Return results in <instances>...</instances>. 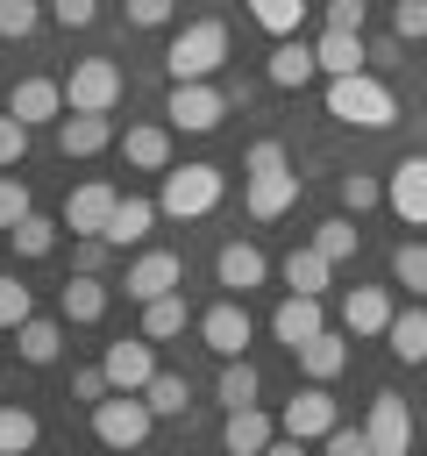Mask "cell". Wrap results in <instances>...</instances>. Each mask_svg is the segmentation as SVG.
<instances>
[{
	"label": "cell",
	"instance_id": "bcb514c9",
	"mask_svg": "<svg viewBox=\"0 0 427 456\" xmlns=\"http://www.w3.org/2000/svg\"><path fill=\"white\" fill-rule=\"evenodd\" d=\"M320 449H327V456H370V435H363V428H342V420H334V428L320 435Z\"/></svg>",
	"mask_w": 427,
	"mask_h": 456
},
{
	"label": "cell",
	"instance_id": "4fadbf2b",
	"mask_svg": "<svg viewBox=\"0 0 427 456\" xmlns=\"http://www.w3.org/2000/svg\"><path fill=\"white\" fill-rule=\"evenodd\" d=\"M185 285V256L178 249H142L135 264H128V278H121V292L142 306V299H157V292H178Z\"/></svg>",
	"mask_w": 427,
	"mask_h": 456
},
{
	"label": "cell",
	"instance_id": "f907efd6",
	"mask_svg": "<svg viewBox=\"0 0 427 456\" xmlns=\"http://www.w3.org/2000/svg\"><path fill=\"white\" fill-rule=\"evenodd\" d=\"M363 43H370V36H363ZM370 64H377V71L406 64V36H377V43H370Z\"/></svg>",
	"mask_w": 427,
	"mask_h": 456
},
{
	"label": "cell",
	"instance_id": "f35d334b",
	"mask_svg": "<svg viewBox=\"0 0 427 456\" xmlns=\"http://www.w3.org/2000/svg\"><path fill=\"white\" fill-rule=\"evenodd\" d=\"M43 14H50V0H0V36L21 43V36H36Z\"/></svg>",
	"mask_w": 427,
	"mask_h": 456
},
{
	"label": "cell",
	"instance_id": "e0dca14e",
	"mask_svg": "<svg viewBox=\"0 0 427 456\" xmlns=\"http://www.w3.org/2000/svg\"><path fill=\"white\" fill-rule=\"evenodd\" d=\"M320 328H327V306H320V292H285V299H278V314H270V335H278L285 349L313 342Z\"/></svg>",
	"mask_w": 427,
	"mask_h": 456
},
{
	"label": "cell",
	"instance_id": "9a60e30c",
	"mask_svg": "<svg viewBox=\"0 0 427 456\" xmlns=\"http://www.w3.org/2000/svg\"><path fill=\"white\" fill-rule=\"evenodd\" d=\"M263 278H270V256H263L256 242H221V249H214V285H228L235 299H249Z\"/></svg>",
	"mask_w": 427,
	"mask_h": 456
},
{
	"label": "cell",
	"instance_id": "9c48e42d",
	"mask_svg": "<svg viewBox=\"0 0 427 456\" xmlns=\"http://www.w3.org/2000/svg\"><path fill=\"white\" fill-rule=\"evenodd\" d=\"M363 435H370V456H406V449H413V413H406V399H399V392H370Z\"/></svg>",
	"mask_w": 427,
	"mask_h": 456
},
{
	"label": "cell",
	"instance_id": "681fc988",
	"mask_svg": "<svg viewBox=\"0 0 427 456\" xmlns=\"http://www.w3.org/2000/svg\"><path fill=\"white\" fill-rule=\"evenodd\" d=\"M178 14V0H128V28H164Z\"/></svg>",
	"mask_w": 427,
	"mask_h": 456
},
{
	"label": "cell",
	"instance_id": "603a6c76",
	"mask_svg": "<svg viewBox=\"0 0 427 456\" xmlns=\"http://www.w3.org/2000/svg\"><path fill=\"white\" fill-rule=\"evenodd\" d=\"M135 171H171V121H135V128H121V142H114Z\"/></svg>",
	"mask_w": 427,
	"mask_h": 456
},
{
	"label": "cell",
	"instance_id": "cb8c5ba5",
	"mask_svg": "<svg viewBox=\"0 0 427 456\" xmlns=\"http://www.w3.org/2000/svg\"><path fill=\"white\" fill-rule=\"evenodd\" d=\"M391 314H399V306H391L384 285H349V299H342V328H349V335H384Z\"/></svg>",
	"mask_w": 427,
	"mask_h": 456
},
{
	"label": "cell",
	"instance_id": "7402d4cb",
	"mask_svg": "<svg viewBox=\"0 0 427 456\" xmlns=\"http://www.w3.org/2000/svg\"><path fill=\"white\" fill-rule=\"evenodd\" d=\"M7 107H14L28 128H50V121H64V78H21V86L7 93Z\"/></svg>",
	"mask_w": 427,
	"mask_h": 456
},
{
	"label": "cell",
	"instance_id": "f6af8a7d",
	"mask_svg": "<svg viewBox=\"0 0 427 456\" xmlns=\"http://www.w3.org/2000/svg\"><path fill=\"white\" fill-rule=\"evenodd\" d=\"M114 392V378H107V363H85V370H71V399H85V406H100Z\"/></svg>",
	"mask_w": 427,
	"mask_h": 456
},
{
	"label": "cell",
	"instance_id": "f1b7e54d",
	"mask_svg": "<svg viewBox=\"0 0 427 456\" xmlns=\"http://www.w3.org/2000/svg\"><path fill=\"white\" fill-rule=\"evenodd\" d=\"M57 228H64V221H50V214H36V207H28V214L7 228V249L36 264V256H50V249H57Z\"/></svg>",
	"mask_w": 427,
	"mask_h": 456
},
{
	"label": "cell",
	"instance_id": "277c9868",
	"mask_svg": "<svg viewBox=\"0 0 427 456\" xmlns=\"http://www.w3.org/2000/svg\"><path fill=\"white\" fill-rule=\"evenodd\" d=\"M228 93L214 86V78H171V93H164V121L171 128H185V135H214L221 121H228Z\"/></svg>",
	"mask_w": 427,
	"mask_h": 456
},
{
	"label": "cell",
	"instance_id": "7a4b0ae2",
	"mask_svg": "<svg viewBox=\"0 0 427 456\" xmlns=\"http://www.w3.org/2000/svg\"><path fill=\"white\" fill-rule=\"evenodd\" d=\"M221 64H228V21H214V14L185 21L171 36V50H164V71L171 78H214Z\"/></svg>",
	"mask_w": 427,
	"mask_h": 456
},
{
	"label": "cell",
	"instance_id": "1f68e13d",
	"mask_svg": "<svg viewBox=\"0 0 427 456\" xmlns=\"http://www.w3.org/2000/svg\"><path fill=\"white\" fill-rule=\"evenodd\" d=\"M142 399H149V413H157V420H185V406H192V385H185L178 370H157V378L142 385Z\"/></svg>",
	"mask_w": 427,
	"mask_h": 456
},
{
	"label": "cell",
	"instance_id": "836d02e7",
	"mask_svg": "<svg viewBox=\"0 0 427 456\" xmlns=\"http://www.w3.org/2000/svg\"><path fill=\"white\" fill-rule=\"evenodd\" d=\"M356 242H363V228H356V214H327V221L313 228V249H320L327 264H342V256H356Z\"/></svg>",
	"mask_w": 427,
	"mask_h": 456
},
{
	"label": "cell",
	"instance_id": "d590c367",
	"mask_svg": "<svg viewBox=\"0 0 427 456\" xmlns=\"http://www.w3.org/2000/svg\"><path fill=\"white\" fill-rule=\"evenodd\" d=\"M391 285H406L413 299H427V242H420V235L391 249Z\"/></svg>",
	"mask_w": 427,
	"mask_h": 456
},
{
	"label": "cell",
	"instance_id": "e575fe53",
	"mask_svg": "<svg viewBox=\"0 0 427 456\" xmlns=\"http://www.w3.org/2000/svg\"><path fill=\"white\" fill-rule=\"evenodd\" d=\"M327 271H334V264H327L313 242H299V249L285 256V285H292V292H327Z\"/></svg>",
	"mask_w": 427,
	"mask_h": 456
},
{
	"label": "cell",
	"instance_id": "3957f363",
	"mask_svg": "<svg viewBox=\"0 0 427 456\" xmlns=\"http://www.w3.org/2000/svg\"><path fill=\"white\" fill-rule=\"evenodd\" d=\"M221 192H228L221 164H171V171H164L157 207H164L171 221H199V214H214V207H221Z\"/></svg>",
	"mask_w": 427,
	"mask_h": 456
},
{
	"label": "cell",
	"instance_id": "7bdbcfd3",
	"mask_svg": "<svg viewBox=\"0 0 427 456\" xmlns=\"http://www.w3.org/2000/svg\"><path fill=\"white\" fill-rule=\"evenodd\" d=\"M107 264H114V242L107 235H71V271H100L107 278Z\"/></svg>",
	"mask_w": 427,
	"mask_h": 456
},
{
	"label": "cell",
	"instance_id": "f546056e",
	"mask_svg": "<svg viewBox=\"0 0 427 456\" xmlns=\"http://www.w3.org/2000/svg\"><path fill=\"white\" fill-rule=\"evenodd\" d=\"M256 392H263V378H256V363H249V356H221V378H214V399H221V406H256Z\"/></svg>",
	"mask_w": 427,
	"mask_h": 456
},
{
	"label": "cell",
	"instance_id": "2e32d148",
	"mask_svg": "<svg viewBox=\"0 0 427 456\" xmlns=\"http://www.w3.org/2000/svg\"><path fill=\"white\" fill-rule=\"evenodd\" d=\"M292 200H299V171L292 164L285 171H249V185H242L249 221H278V214H292Z\"/></svg>",
	"mask_w": 427,
	"mask_h": 456
},
{
	"label": "cell",
	"instance_id": "ee69618b",
	"mask_svg": "<svg viewBox=\"0 0 427 456\" xmlns=\"http://www.w3.org/2000/svg\"><path fill=\"white\" fill-rule=\"evenodd\" d=\"M285 164H292V157H285L278 135H256V142L242 150V178H249V171H285Z\"/></svg>",
	"mask_w": 427,
	"mask_h": 456
},
{
	"label": "cell",
	"instance_id": "52a82bcc",
	"mask_svg": "<svg viewBox=\"0 0 427 456\" xmlns=\"http://www.w3.org/2000/svg\"><path fill=\"white\" fill-rule=\"evenodd\" d=\"M384 207L406 221V228H427V150H406L384 178Z\"/></svg>",
	"mask_w": 427,
	"mask_h": 456
},
{
	"label": "cell",
	"instance_id": "c3c4849f",
	"mask_svg": "<svg viewBox=\"0 0 427 456\" xmlns=\"http://www.w3.org/2000/svg\"><path fill=\"white\" fill-rule=\"evenodd\" d=\"M50 21L57 28H93L100 21V0H50Z\"/></svg>",
	"mask_w": 427,
	"mask_h": 456
},
{
	"label": "cell",
	"instance_id": "ab89813d",
	"mask_svg": "<svg viewBox=\"0 0 427 456\" xmlns=\"http://www.w3.org/2000/svg\"><path fill=\"white\" fill-rule=\"evenodd\" d=\"M36 314V299H28V285L14 278V271H0V335H14L21 321Z\"/></svg>",
	"mask_w": 427,
	"mask_h": 456
},
{
	"label": "cell",
	"instance_id": "816d5d0a",
	"mask_svg": "<svg viewBox=\"0 0 427 456\" xmlns=\"http://www.w3.org/2000/svg\"><path fill=\"white\" fill-rule=\"evenodd\" d=\"M363 0H327V28H363Z\"/></svg>",
	"mask_w": 427,
	"mask_h": 456
},
{
	"label": "cell",
	"instance_id": "6da1fadb",
	"mask_svg": "<svg viewBox=\"0 0 427 456\" xmlns=\"http://www.w3.org/2000/svg\"><path fill=\"white\" fill-rule=\"evenodd\" d=\"M327 114L342 128H391L399 121V100L377 71H349V78H327Z\"/></svg>",
	"mask_w": 427,
	"mask_h": 456
},
{
	"label": "cell",
	"instance_id": "ba28073f",
	"mask_svg": "<svg viewBox=\"0 0 427 456\" xmlns=\"http://www.w3.org/2000/svg\"><path fill=\"white\" fill-rule=\"evenodd\" d=\"M249 335H256V321H249V306H242L235 292L199 314V342H206L214 356H249Z\"/></svg>",
	"mask_w": 427,
	"mask_h": 456
},
{
	"label": "cell",
	"instance_id": "7c38bea8",
	"mask_svg": "<svg viewBox=\"0 0 427 456\" xmlns=\"http://www.w3.org/2000/svg\"><path fill=\"white\" fill-rule=\"evenodd\" d=\"M114 207H121V192H114L107 178H85V185L64 192V228H71V235H107Z\"/></svg>",
	"mask_w": 427,
	"mask_h": 456
},
{
	"label": "cell",
	"instance_id": "83f0119b",
	"mask_svg": "<svg viewBox=\"0 0 427 456\" xmlns=\"http://www.w3.org/2000/svg\"><path fill=\"white\" fill-rule=\"evenodd\" d=\"M185 321H192V306H185V285H178V292H157V299H142V335H149V342H171V335H185Z\"/></svg>",
	"mask_w": 427,
	"mask_h": 456
},
{
	"label": "cell",
	"instance_id": "7dc6e473",
	"mask_svg": "<svg viewBox=\"0 0 427 456\" xmlns=\"http://www.w3.org/2000/svg\"><path fill=\"white\" fill-rule=\"evenodd\" d=\"M391 36L420 43V36H427V0H399V7H391Z\"/></svg>",
	"mask_w": 427,
	"mask_h": 456
},
{
	"label": "cell",
	"instance_id": "b9f144b4",
	"mask_svg": "<svg viewBox=\"0 0 427 456\" xmlns=\"http://www.w3.org/2000/svg\"><path fill=\"white\" fill-rule=\"evenodd\" d=\"M28 207H36V200H28V178H21V171H0V235H7Z\"/></svg>",
	"mask_w": 427,
	"mask_h": 456
},
{
	"label": "cell",
	"instance_id": "30bf717a",
	"mask_svg": "<svg viewBox=\"0 0 427 456\" xmlns=\"http://www.w3.org/2000/svg\"><path fill=\"white\" fill-rule=\"evenodd\" d=\"M334 420H342V406L327 399V385H320V378H306V392H292V399H285V413H278V428H285V435H299V442H320Z\"/></svg>",
	"mask_w": 427,
	"mask_h": 456
},
{
	"label": "cell",
	"instance_id": "4316f807",
	"mask_svg": "<svg viewBox=\"0 0 427 456\" xmlns=\"http://www.w3.org/2000/svg\"><path fill=\"white\" fill-rule=\"evenodd\" d=\"M14 356H21V363H57V356H64V314H57V321L28 314V321L14 328Z\"/></svg>",
	"mask_w": 427,
	"mask_h": 456
},
{
	"label": "cell",
	"instance_id": "8992f818",
	"mask_svg": "<svg viewBox=\"0 0 427 456\" xmlns=\"http://www.w3.org/2000/svg\"><path fill=\"white\" fill-rule=\"evenodd\" d=\"M149 428H157V413H149L142 392H107V399L93 406V435H100L107 449H142Z\"/></svg>",
	"mask_w": 427,
	"mask_h": 456
},
{
	"label": "cell",
	"instance_id": "ac0fdd59",
	"mask_svg": "<svg viewBox=\"0 0 427 456\" xmlns=\"http://www.w3.org/2000/svg\"><path fill=\"white\" fill-rule=\"evenodd\" d=\"M313 57H320V78L370 71V43H363V28H320V36H313Z\"/></svg>",
	"mask_w": 427,
	"mask_h": 456
},
{
	"label": "cell",
	"instance_id": "60d3db41",
	"mask_svg": "<svg viewBox=\"0 0 427 456\" xmlns=\"http://www.w3.org/2000/svg\"><path fill=\"white\" fill-rule=\"evenodd\" d=\"M28 135H36V128H28L14 107H0V171H14V164L28 157Z\"/></svg>",
	"mask_w": 427,
	"mask_h": 456
},
{
	"label": "cell",
	"instance_id": "5bb4252c",
	"mask_svg": "<svg viewBox=\"0 0 427 456\" xmlns=\"http://www.w3.org/2000/svg\"><path fill=\"white\" fill-rule=\"evenodd\" d=\"M107 378H114V392H142L149 378H157V342L135 328V335H121V342H107Z\"/></svg>",
	"mask_w": 427,
	"mask_h": 456
},
{
	"label": "cell",
	"instance_id": "74e56055",
	"mask_svg": "<svg viewBox=\"0 0 427 456\" xmlns=\"http://www.w3.org/2000/svg\"><path fill=\"white\" fill-rule=\"evenodd\" d=\"M342 214H370V207H384V178H370V171H342Z\"/></svg>",
	"mask_w": 427,
	"mask_h": 456
},
{
	"label": "cell",
	"instance_id": "4dcf8cb0",
	"mask_svg": "<svg viewBox=\"0 0 427 456\" xmlns=\"http://www.w3.org/2000/svg\"><path fill=\"white\" fill-rule=\"evenodd\" d=\"M384 342H391V356H399V363H427V306H406V314H391Z\"/></svg>",
	"mask_w": 427,
	"mask_h": 456
},
{
	"label": "cell",
	"instance_id": "ffe728a7",
	"mask_svg": "<svg viewBox=\"0 0 427 456\" xmlns=\"http://www.w3.org/2000/svg\"><path fill=\"white\" fill-rule=\"evenodd\" d=\"M270 442H278V420L263 406H228V420H221V449L228 456H263Z\"/></svg>",
	"mask_w": 427,
	"mask_h": 456
},
{
	"label": "cell",
	"instance_id": "5b68a950",
	"mask_svg": "<svg viewBox=\"0 0 427 456\" xmlns=\"http://www.w3.org/2000/svg\"><path fill=\"white\" fill-rule=\"evenodd\" d=\"M121 93H128V78H121L114 57H78V64L64 71V114H71V107H78V114H114Z\"/></svg>",
	"mask_w": 427,
	"mask_h": 456
},
{
	"label": "cell",
	"instance_id": "8fae6325",
	"mask_svg": "<svg viewBox=\"0 0 427 456\" xmlns=\"http://www.w3.org/2000/svg\"><path fill=\"white\" fill-rule=\"evenodd\" d=\"M263 78H270L278 93H306V86L320 78L313 43H306V36H278V43H270V57H263Z\"/></svg>",
	"mask_w": 427,
	"mask_h": 456
},
{
	"label": "cell",
	"instance_id": "8d00e7d4",
	"mask_svg": "<svg viewBox=\"0 0 427 456\" xmlns=\"http://www.w3.org/2000/svg\"><path fill=\"white\" fill-rule=\"evenodd\" d=\"M306 7H313V0H249V21H256V28H270V36H299Z\"/></svg>",
	"mask_w": 427,
	"mask_h": 456
},
{
	"label": "cell",
	"instance_id": "d6a6232c",
	"mask_svg": "<svg viewBox=\"0 0 427 456\" xmlns=\"http://www.w3.org/2000/svg\"><path fill=\"white\" fill-rule=\"evenodd\" d=\"M36 442H43V420H36L28 406L0 399V456H21V449H36Z\"/></svg>",
	"mask_w": 427,
	"mask_h": 456
},
{
	"label": "cell",
	"instance_id": "d4e9b609",
	"mask_svg": "<svg viewBox=\"0 0 427 456\" xmlns=\"http://www.w3.org/2000/svg\"><path fill=\"white\" fill-rule=\"evenodd\" d=\"M292 356H299V370H306V378L334 385V378L349 370V328H320V335H313V342H299Z\"/></svg>",
	"mask_w": 427,
	"mask_h": 456
},
{
	"label": "cell",
	"instance_id": "d6986e66",
	"mask_svg": "<svg viewBox=\"0 0 427 456\" xmlns=\"http://www.w3.org/2000/svg\"><path fill=\"white\" fill-rule=\"evenodd\" d=\"M107 299H114V292H107L100 271H71L64 292H57V314H64L71 328H93V321H107Z\"/></svg>",
	"mask_w": 427,
	"mask_h": 456
},
{
	"label": "cell",
	"instance_id": "484cf974",
	"mask_svg": "<svg viewBox=\"0 0 427 456\" xmlns=\"http://www.w3.org/2000/svg\"><path fill=\"white\" fill-rule=\"evenodd\" d=\"M157 214H164L157 200H142V192H121V207H114V221H107V242H114V249H135V242L157 228Z\"/></svg>",
	"mask_w": 427,
	"mask_h": 456
},
{
	"label": "cell",
	"instance_id": "44dd1931",
	"mask_svg": "<svg viewBox=\"0 0 427 456\" xmlns=\"http://www.w3.org/2000/svg\"><path fill=\"white\" fill-rule=\"evenodd\" d=\"M114 142H121V135H114V114H78V107H71V114L57 121V150H64V157H100V150H114Z\"/></svg>",
	"mask_w": 427,
	"mask_h": 456
}]
</instances>
